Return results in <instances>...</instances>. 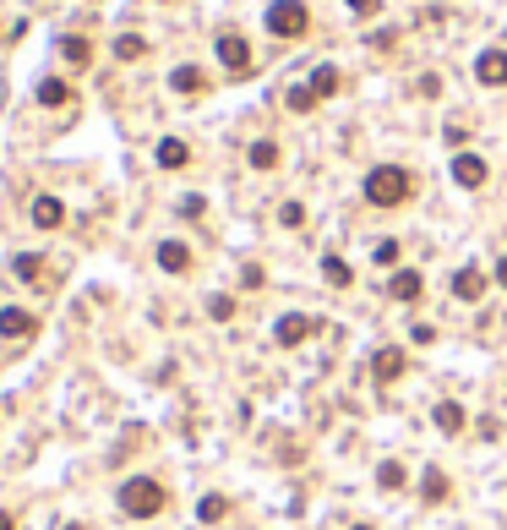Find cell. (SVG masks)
Returning a JSON list of instances; mask_svg holds the SVG:
<instances>
[{
    "label": "cell",
    "mask_w": 507,
    "mask_h": 530,
    "mask_svg": "<svg viewBox=\"0 0 507 530\" xmlns=\"http://www.w3.org/2000/svg\"><path fill=\"white\" fill-rule=\"evenodd\" d=\"M360 191H366L372 208H404L415 197V175L404 164H377V170H366V186Z\"/></svg>",
    "instance_id": "obj_1"
},
{
    "label": "cell",
    "mask_w": 507,
    "mask_h": 530,
    "mask_svg": "<svg viewBox=\"0 0 507 530\" xmlns=\"http://www.w3.org/2000/svg\"><path fill=\"white\" fill-rule=\"evenodd\" d=\"M267 33L273 39H306L311 33V6L306 0H273L267 6Z\"/></svg>",
    "instance_id": "obj_3"
},
{
    "label": "cell",
    "mask_w": 507,
    "mask_h": 530,
    "mask_svg": "<svg viewBox=\"0 0 507 530\" xmlns=\"http://www.w3.org/2000/svg\"><path fill=\"white\" fill-rule=\"evenodd\" d=\"M344 6H349L360 22H366V17H377V12H382V0H344Z\"/></svg>",
    "instance_id": "obj_30"
},
{
    "label": "cell",
    "mask_w": 507,
    "mask_h": 530,
    "mask_svg": "<svg viewBox=\"0 0 507 530\" xmlns=\"http://www.w3.org/2000/svg\"><path fill=\"white\" fill-rule=\"evenodd\" d=\"M164 503H170V492L159 476H126L120 481V514L126 519H153V514H164Z\"/></svg>",
    "instance_id": "obj_2"
},
{
    "label": "cell",
    "mask_w": 507,
    "mask_h": 530,
    "mask_svg": "<svg viewBox=\"0 0 507 530\" xmlns=\"http://www.w3.org/2000/svg\"><path fill=\"white\" fill-rule=\"evenodd\" d=\"M142 55H148V39L142 33H120L115 39V60H142Z\"/></svg>",
    "instance_id": "obj_25"
},
{
    "label": "cell",
    "mask_w": 507,
    "mask_h": 530,
    "mask_svg": "<svg viewBox=\"0 0 507 530\" xmlns=\"http://www.w3.org/2000/svg\"><path fill=\"white\" fill-rule=\"evenodd\" d=\"M409 476H404V465H398V459H382V465H377V487L382 492H398Z\"/></svg>",
    "instance_id": "obj_26"
},
{
    "label": "cell",
    "mask_w": 507,
    "mask_h": 530,
    "mask_svg": "<svg viewBox=\"0 0 507 530\" xmlns=\"http://www.w3.org/2000/svg\"><path fill=\"white\" fill-rule=\"evenodd\" d=\"M0 530H17V519H12V514H6V508H0Z\"/></svg>",
    "instance_id": "obj_33"
},
{
    "label": "cell",
    "mask_w": 507,
    "mask_h": 530,
    "mask_svg": "<svg viewBox=\"0 0 507 530\" xmlns=\"http://www.w3.org/2000/svg\"><path fill=\"white\" fill-rule=\"evenodd\" d=\"M246 159H251V170H278V159H284V154H278V143H273V137H257Z\"/></svg>",
    "instance_id": "obj_20"
},
{
    "label": "cell",
    "mask_w": 507,
    "mask_h": 530,
    "mask_svg": "<svg viewBox=\"0 0 507 530\" xmlns=\"http://www.w3.org/2000/svg\"><path fill=\"white\" fill-rule=\"evenodd\" d=\"M278 225H284V230H301V225H306V208H301V203H284V208H278Z\"/></svg>",
    "instance_id": "obj_28"
},
{
    "label": "cell",
    "mask_w": 507,
    "mask_h": 530,
    "mask_svg": "<svg viewBox=\"0 0 507 530\" xmlns=\"http://www.w3.org/2000/svg\"><path fill=\"white\" fill-rule=\"evenodd\" d=\"M322 279H328V285H338V290H344V285H349V279H354V269H349V262H344V257H322Z\"/></svg>",
    "instance_id": "obj_27"
},
{
    "label": "cell",
    "mask_w": 507,
    "mask_h": 530,
    "mask_svg": "<svg viewBox=\"0 0 507 530\" xmlns=\"http://www.w3.org/2000/svg\"><path fill=\"white\" fill-rule=\"evenodd\" d=\"M28 219H33L39 230H60V225H66V203H60V197H49V191H39L33 203H28Z\"/></svg>",
    "instance_id": "obj_8"
},
{
    "label": "cell",
    "mask_w": 507,
    "mask_h": 530,
    "mask_svg": "<svg viewBox=\"0 0 507 530\" xmlns=\"http://www.w3.org/2000/svg\"><path fill=\"white\" fill-rule=\"evenodd\" d=\"M496 285H502V290H507V257H502V262H496Z\"/></svg>",
    "instance_id": "obj_32"
},
{
    "label": "cell",
    "mask_w": 507,
    "mask_h": 530,
    "mask_svg": "<svg viewBox=\"0 0 507 530\" xmlns=\"http://www.w3.org/2000/svg\"><path fill=\"white\" fill-rule=\"evenodd\" d=\"M448 492H453V487H448L442 471H420V498H425V503H448Z\"/></svg>",
    "instance_id": "obj_19"
},
{
    "label": "cell",
    "mask_w": 507,
    "mask_h": 530,
    "mask_svg": "<svg viewBox=\"0 0 507 530\" xmlns=\"http://www.w3.org/2000/svg\"><path fill=\"white\" fill-rule=\"evenodd\" d=\"M33 99H39L44 110H60V104H71V83H66V77H44V83L33 88Z\"/></svg>",
    "instance_id": "obj_15"
},
{
    "label": "cell",
    "mask_w": 507,
    "mask_h": 530,
    "mask_svg": "<svg viewBox=\"0 0 507 530\" xmlns=\"http://www.w3.org/2000/svg\"><path fill=\"white\" fill-rule=\"evenodd\" d=\"M224 514H230V498H219V492H207V498L197 503V519H202V525H219Z\"/></svg>",
    "instance_id": "obj_24"
},
{
    "label": "cell",
    "mask_w": 507,
    "mask_h": 530,
    "mask_svg": "<svg viewBox=\"0 0 507 530\" xmlns=\"http://www.w3.org/2000/svg\"><path fill=\"white\" fill-rule=\"evenodd\" d=\"M284 104H289V110H295V115H311V110H317L322 99H317V88H311V83H295V88H289V93H284Z\"/></svg>",
    "instance_id": "obj_21"
},
{
    "label": "cell",
    "mask_w": 507,
    "mask_h": 530,
    "mask_svg": "<svg viewBox=\"0 0 507 530\" xmlns=\"http://www.w3.org/2000/svg\"><path fill=\"white\" fill-rule=\"evenodd\" d=\"M475 83L480 88H507V49H485L475 60Z\"/></svg>",
    "instance_id": "obj_7"
},
{
    "label": "cell",
    "mask_w": 507,
    "mask_h": 530,
    "mask_svg": "<svg viewBox=\"0 0 507 530\" xmlns=\"http://www.w3.org/2000/svg\"><path fill=\"white\" fill-rule=\"evenodd\" d=\"M388 296H393V301H404V306H409V301H420V296H425V279H420V274H415V269H398V274H393V279H388Z\"/></svg>",
    "instance_id": "obj_14"
},
{
    "label": "cell",
    "mask_w": 507,
    "mask_h": 530,
    "mask_svg": "<svg viewBox=\"0 0 507 530\" xmlns=\"http://www.w3.org/2000/svg\"><path fill=\"white\" fill-rule=\"evenodd\" d=\"M170 88H175L180 99H197V93H207V72H202V66H175V72H170Z\"/></svg>",
    "instance_id": "obj_12"
},
{
    "label": "cell",
    "mask_w": 507,
    "mask_h": 530,
    "mask_svg": "<svg viewBox=\"0 0 507 530\" xmlns=\"http://www.w3.org/2000/svg\"><path fill=\"white\" fill-rule=\"evenodd\" d=\"M159 269L164 274H191V246L186 241H159Z\"/></svg>",
    "instance_id": "obj_13"
},
{
    "label": "cell",
    "mask_w": 507,
    "mask_h": 530,
    "mask_svg": "<svg viewBox=\"0 0 507 530\" xmlns=\"http://www.w3.org/2000/svg\"><path fill=\"white\" fill-rule=\"evenodd\" d=\"M485 285L491 279H485V269H475V262H464V269L453 274V296L459 301H485Z\"/></svg>",
    "instance_id": "obj_10"
},
{
    "label": "cell",
    "mask_w": 507,
    "mask_h": 530,
    "mask_svg": "<svg viewBox=\"0 0 507 530\" xmlns=\"http://www.w3.org/2000/svg\"><path fill=\"white\" fill-rule=\"evenodd\" d=\"M186 164H191V148L180 137H164L159 143V170H186Z\"/></svg>",
    "instance_id": "obj_18"
},
{
    "label": "cell",
    "mask_w": 507,
    "mask_h": 530,
    "mask_svg": "<svg viewBox=\"0 0 507 530\" xmlns=\"http://www.w3.org/2000/svg\"><path fill=\"white\" fill-rule=\"evenodd\" d=\"M12 274H17V279H44V257H39V252H17V257H12Z\"/></svg>",
    "instance_id": "obj_23"
},
{
    "label": "cell",
    "mask_w": 507,
    "mask_h": 530,
    "mask_svg": "<svg viewBox=\"0 0 507 530\" xmlns=\"http://www.w3.org/2000/svg\"><path fill=\"white\" fill-rule=\"evenodd\" d=\"M207 317H213V322H230V317H235V301H230V296H213V301H207Z\"/></svg>",
    "instance_id": "obj_29"
},
{
    "label": "cell",
    "mask_w": 507,
    "mask_h": 530,
    "mask_svg": "<svg viewBox=\"0 0 507 530\" xmlns=\"http://www.w3.org/2000/svg\"><path fill=\"white\" fill-rule=\"evenodd\" d=\"M377 262L382 269H398V241H377Z\"/></svg>",
    "instance_id": "obj_31"
},
{
    "label": "cell",
    "mask_w": 507,
    "mask_h": 530,
    "mask_svg": "<svg viewBox=\"0 0 507 530\" xmlns=\"http://www.w3.org/2000/svg\"><path fill=\"white\" fill-rule=\"evenodd\" d=\"M431 416H437V427H442L448 437L469 427V416H464V405H459V400H442V405H437V411H431Z\"/></svg>",
    "instance_id": "obj_17"
},
{
    "label": "cell",
    "mask_w": 507,
    "mask_h": 530,
    "mask_svg": "<svg viewBox=\"0 0 507 530\" xmlns=\"http://www.w3.org/2000/svg\"><path fill=\"white\" fill-rule=\"evenodd\" d=\"M39 334V317L28 306H0V340H28Z\"/></svg>",
    "instance_id": "obj_6"
},
{
    "label": "cell",
    "mask_w": 507,
    "mask_h": 530,
    "mask_svg": "<svg viewBox=\"0 0 507 530\" xmlns=\"http://www.w3.org/2000/svg\"><path fill=\"white\" fill-rule=\"evenodd\" d=\"M317 334H322V317H306V312H284L273 322V345H284V350H295V345H306Z\"/></svg>",
    "instance_id": "obj_4"
},
{
    "label": "cell",
    "mask_w": 507,
    "mask_h": 530,
    "mask_svg": "<svg viewBox=\"0 0 507 530\" xmlns=\"http://www.w3.org/2000/svg\"><path fill=\"white\" fill-rule=\"evenodd\" d=\"M60 60H66V66H77V72H83V66L93 60V44H88L83 33H66V39H60Z\"/></svg>",
    "instance_id": "obj_16"
},
{
    "label": "cell",
    "mask_w": 507,
    "mask_h": 530,
    "mask_svg": "<svg viewBox=\"0 0 507 530\" xmlns=\"http://www.w3.org/2000/svg\"><path fill=\"white\" fill-rule=\"evenodd\" d=\"M485 175H491V164H485L480 154H459V159H453V181H459L464 191H480Z\"/></svg>",
    "instance_id": "obj_9"
},
{
    "label": "cell",
    "mask_w": 507,
    "mask_h": 530,
    "mask_svg": "<svg viewBox=\"0 0 507 530\" xmlns=\"http://www.w3.org/2000/svg\"><path fill=\"white\" fill-rule=\"evenodd\" d=\"M213 49H219V66H224L230 77H246V72H251V44H246V33L224 28V33H219V44H213Z\"/></svg>",
    "instance_id": "obj_5"
},
{
    "label": "cell",
    "mask_w": 507,
    "mask_h": 530,
    "mask_svg": "<svg viewBox=\"0 0 507 530\" xmlns=\"http://www.w3.org/2000/svg\"><path fill=\"white\" fill-rule=\"evenodd\" d=\"M306 83H311V88H317V99H333V93H338V83H344V77H338V66H317V72H311V77H306Z\"/></svg>",
    "instance_id": "obj_22"
},
{
    "label": "cell",
    "mask_w": 507,
    "mask_h": 530,
    "mask_svg": "<svg viewBox=\"0 0 507 530\" xmlns=\"http://www.w3.org/2000/svg\"><path fill=\"white\" fill-rule=\"evenodd\" d=\"M372 377H377L382 388L398 383V377H404V350H398V345H382V350L372 356Z\"/></svg>",
    "instance_id": "obj_11"
}]
</instances>
